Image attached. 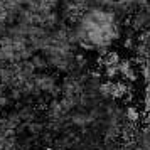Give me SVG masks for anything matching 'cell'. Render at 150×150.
Masks as SVG:
<instances>
[{
	"label": "cell",
	"mask_w": 150,
	"mask_h": 150,
	"mask_svg": "<svg viewBox=\"0 0 150 150\" xmlns=\"http://www.w3.org/2000/svg\"><path fill=\"white\" fill-rule=\"evenodd\" d=\"M118 74L123 79H127V83H133L138 79V73L133 66V61H130V59H122L118 62Z\"/></svg>",
	"instance_id": "6da1fadb"
},
{
	"label": "cell",
	"mask_w": 150,
	"mask_h": 150,
	"mask_svg": "<svg viewBox=\"0 0 150 150\" xmlns=\"http://www.w3.org/2000/svg\"><path fill=\"white\" fill-rule=\"evenodd\" d=\"M142 105H143V111H149L150 110V81L145 83L143 96H142Z\"/></svg>",
	"instance_id": "7a4b0ae2"
},
{
	"label": "cell",
	"mask_w": 150,
	"mask_h": 150,
	"mask_svg": "<svg viewBox=\"0 0 150 150\" xmlns=\"http://www.w3.org/2000/svg\"><path fill=\"white\" fill-rule=\"evenodd\" d=\"M143 125H145V127H149V128H150V110H149V111H145V113H143Z\"/></svg>",
	"instance_id": "3957f363"
}]
</instances>
